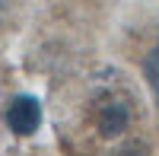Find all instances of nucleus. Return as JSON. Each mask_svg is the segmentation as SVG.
Listing matches in <instances>:
<instances>
[{"label": "nucleus", "mask_w": 159, "mask_h": 156, "mask_svg": "<svg viewBox=\"0 0 159 156\" xmlns=\"http://www.w3.org/2000/svg\"><path fill=\"white\" fill-rule=\"evenodd\" d=\"M86 115H89L92 131L102 140H118L130 131V124L137 118V99L118 73H105L89 89Z\"/></svg>", "instance_id": "1"}, {"label": "nucleus", "mask_w": 159, "mask_h": 156, "mask_svg": "<svg viewBox=\"0 0 159 156\" xmlns=\"http://www.w3.org/2000/svg\"><path fill=\"white\" fill-rule=\"evenodd\" d=\"M3 121L7 127L16 137H29L42 127V102L29 93H16L7 102V112H3Z\"/></svg>", "instance_id": "2"}, {"label": "nucleus", "mask_w": 159, "mask_h": 156, "mask_svg": "<svg viewBox=\"0 0 159 156\" xmlns=\"http://www.w3.org/2000/svg\"><path fill=\"white\" fill-rule=\"evenodd\" d=\"M143 76H147V83H150L153 96H156V102H159V35H156L153 48L147 51V57H143Z\"/></svg>", "instance_id": "3"}, {"label": "nucleus", "mask_w": 159, "mask_h": 156, "mask_svg": "<svg viewBox=\"0 0 159 156\" xmlns=\"http://www.w3.org/2000/svg\"><path fill=\"white\" fill-rule=\"evenodd\" d=\"M118 156H150V150L140 147V144H134V147H127L124 153H118Z\"/></svg>", "instance_id": "4"}, {"label": "nucleus", "mask_w": 159, "mask_h": 156, "mask_svg": "<svg viewBox=\"0 0 159 156\" xmlns=\"http://www.w3.org/2000/svg\"><path fill=\"white\" fill-rule=\"evenodd\" d=\"M7 10H10V0H0V22H3V16H7Z\"/></svg>", "instance_id": "5"}]
</instances>
